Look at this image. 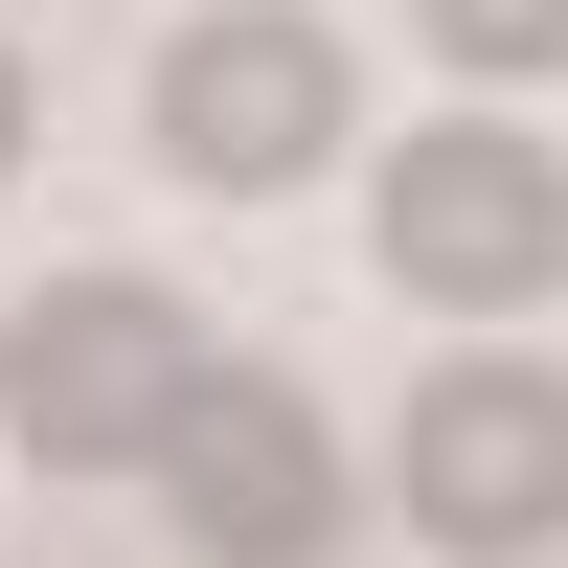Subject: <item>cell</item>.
I'll return each mask as SVG.
<instances>
[{
    "mask_svg": "<svg viewBox=\"0 0 568 568\" xmlns=\"http://www.w3.org/2000/svg\"><path fill=\"white\" fill-rule=\"evenodd\" d=\"M205 318L160 296V273H45L23 318H0V409H23V455L45 478H136V455H160V409L205 387Z\"/></svg>",
    "mask_w": 568,
    "mask_h": 568,
    "instance_id": "cell-1",
    "label": "cell"
},
{
    "mask_svg": "<svg viewBox=\"0 0 568 568\" xmlns=\"http://www.w3.org/2000/svg\"><path fill=\"white\" fill-rule=\"evenodd\" d=\"M387 273L433 318H524V296H568V160L524 114H433V136H387Z\"/></svg>",
    "mask_w": 568,
    "mask_h": 568,
    "instance_id": "cell-2",
    "label": "cell"
},
{
    "mask_svg": "<svg viewBox=\"0 0 568 568\" xmlns=\"http://www.w3.org/2000/svg\"><path fill=\"white\" fill-rule=\"evenodd\" d=\"M342 114H364V69H342L318 0H205V23L160 45V160L227 182V205H251V182H318Z\"/></svg>",
    "mask_w": 568,
    "mask_h": 568,
    "instance_id": "cell-3",
    "label": "cell"
},
{
    "mask_svg": "<svg viewBox=\"0 0 568 568\" xmlns=\"http://www.w3.org/2000/svg\"><path fill=\"white\" fill-rule=\"evenodd\" d=\"M136 478L182 500V546H205V568H318V546H342V433H318L296 364H205V387L160 409Z\"/></svg>",
    "mask_w": 568,
    "mask_h": 568,
    "instance_id": "cell-4",
    "label": "cell"
},
{
    "mask_svg": "<svg viewBox=\"0 0 568 568\" xmlns=\"http://www.w3.org/2000/svg\"><path fill=\"white\" fill-rule=\"evenodd\" d=\"M409 524L455 568L568 546V364H433L409 387Z\"/></svg>",
    "mask_w": 568,
    "mask_h": 568,
    "instance_id": "cell-5",
    "label": "cell"
},
{
    "mask_svg": "<svg viewBox=\"0 0 568 568\" xmlns=\"http://www.w3.org/2000/svg\"><path fill=\"white\" fill-rule=\"evenodd\" d=\"M433 45H455L478 91H546V69H568V0H433Z\"/></svg>",
    "mask_w": 568,
    "mask_h": 568,
    "instance_id": "cell-6",
    "label": "cell"
},
{
    "mask_svg": "<svg viewBox=\"0 0 568 568\" xmlns=\"http://www.w3.org/2000/svg\"><path fill=\"white\" fill-rule=\"evenodd\" d=\"M0 182H23V45H0Z\"/></svg>",
    "mask_w": 568,
    "mask_h": 568,
    "instance_id": "cell-7",
    "label": "cell"
}]
</instances>
